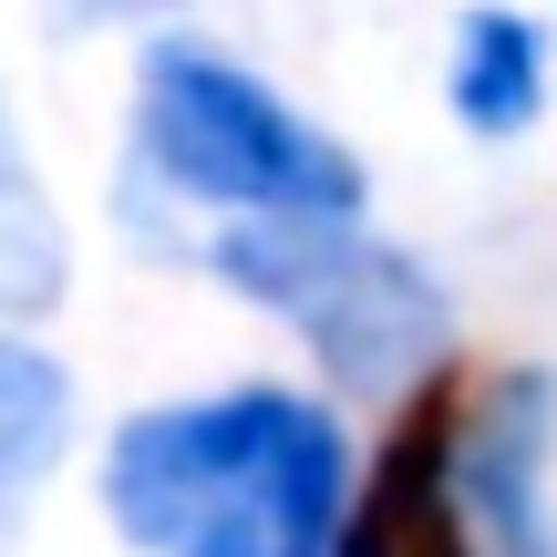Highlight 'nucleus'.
Returning <instances> with one entry per match:
<instances>
[{
    "label": "nucleus",
    "mask_w": 557,
    "mask_h": 557,
    "mask_svg": "<svg viewBox=\"0 0 557 557\" xmlns=\"http://www.w3.org/2000/svg\"><path fill=\"white\" fill-rule=\"evenodd\" d=\"M103 506L145 557H341L351 455L320 403L248 382L135 413L103 455Z\"/></svg>",
    "instance_id": "nucleus-1"
},
{
    "label": "nucleus",
    "mask_w": 557,
    "mask_h": 557,
    "mask_svg": "<svg viewBox=\"0 0 557 557\" xmlns=\"http://www.w3.org/2000/svg\"><path fill=\"white\" fill-rule=\"evenodd\" d=\"M207 269L248 289L320 351L341 393H413L455 351V299L423 259L372 238L361 218H227L207 238Z\"/></svg>",
    "instance_id": "nucleus-2"
},
{
    "label": "nucleus",
    "mask_w": 557,
    "mask_h": 557,
    "mask_svg": "<svg viewBox=\"0 0 557 557\" xmlns=\"http://www.w3.org/2000/svg\"><path fill=\"white\" fill-rule=\"evenodd\" d=\"M135 94V156L176 197H207L227 218H361V165L341 135L269 94L218 41H156Z\"/></svg>",
    "instance_id": "nucleus-3"
},
{
    "label": "nucleus",
    "mask_w": 557,
    "mask_h": 557,
    "mask_svg": "<svg viewBox=\"0 0 557 557\" xmlns=\"http://www.w3.org/2000/svg\"><path fill=\"white\" fill-rule=\"evenodd\" d=\"M465 423L444 393H423L403 413L393 455L372 465V485L351 496L341 557H485L475 547V506H465V465H455Z\"/></svg>",
    "instance_id": "nucleus-4"
},
{
    "label": "nucleus",
    "mask_w": 557,
    "mask_h": 557,
    "mask_svg": "<svg viewBox=\"0 0 557 557\" xmlns=\"http://www.w3.org/2000/svg\"><path fill=\"white\" fill-rule=\"evenodd\" d=\"M62 444H73V372L41 341L0 331V547L21 537V517H32L41 475L62 465Z\"/></svg>",
    "instance_id": "nucleus-5"
},
{
    "label": "nucleus",
    "mask_w": 557,
    "mask_h": 557,
    "mask_svg": "<svg viewBox=\"0 0 557 557\" xmlns=\"http://www.w3.org/2000/svg\"><path fill=\"white\" fill-rule=\"evenodd\" d=\"M547 103V32L527 11H475L455 32V114L475 135H527Z\"/></svg>",
    "instance_id": "nucleus-6"
},
{
    "label": "nucleus",
    "mask_w": 557,
    "mask_h": 557,
    "mask_svg": "<svg viewBox=\"0 0 557 557\" xmlns=\"http://www.w3.org/2000/svg\"><path fill=\"white\" fill-rule=\"evenodd\" d=\"M73 278V238H62L52 197H41L32 156H21V124L0 103V320H41Z\"/></svg>",
    "instance_id": "nucleus-7"
}]
</instances>
